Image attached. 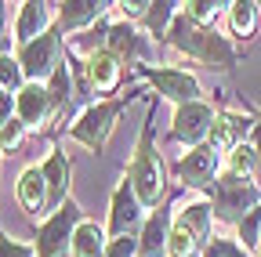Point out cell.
I'll return each instance as SVG.
<instances>
[{"label": "cell", "mask_w": 261, "mask_h": 257, "mask_svg": "<svg viewBox=\"0 0 261 257\" xmlns=\"http://www.w3.org/2000/svg\"><path fill=\"white\" fill-rule=\"evenodd\" d=\"M135 250H138L135 239H130V236H120V239H113V246L106 250V257H135Z\"/></svg>", "instance_id": "f546056e"}, {"label": "cell", "mask_w": 261, "mask_h": 257, "mask_svg": "<svg viewBox=\"0 0 261 257\" xmlns=\"http://www.w3.org/2000/svg\"><path fill=\"white\" fill-rule=\"evenodd\" d=\"M18 203L29 214H40L47 207V181H44L40 167H25L22 170V178H18Z\"/></svg>", "instance_id": "5bb4252c"}, {"label": "cell", "mask_w": 261, "mask_h": 257, "mask_svg": "<svg viewBox=\"0 0 261 257\" xmlns=\"http://www.w3.org/2000/svg\"><path fill=\"white\" fill-rule=\"evenodd\" d=\"M87 69H91V83H94L98 91H113L116 80H120V58H116L113 51H94Z\"/></svg>", "instance_id": "e0dca14e"}, {"label": "cell", "mask_w": 261, "mask_h": 257, "mask_svg": "<svg viewBox=\"0 0 261 257\" xmlns=\"http://www.w3.org/2000/svg\"><path fill=\"white\" fill-rule=\"evenodd\" d=\"M203 257H247L236 243H228V239H214L207 250H203Z\"/></svg>", "instance_id": "83f0119b"}, {"label": "cell", "mask_w": 261, "mask_h": 257, "mask_svg": "<svg viewBox=\"0 0 261 257\" xmlns=\"http://www.w3.org/2000/svg\"><path fill=\"white\" fill-rule=\"evenodd\" d=\"M44 170V181H47V207H65L62 199H65V188H69V163H65V156L62 152H55L47 163L40 167ZM44 207V210H47Z\"/></svg>", "instance_id": "9a60e30c"}, {"label": "cell", "mask_w": 261, "mask_h": 257, "mask_svg": "<svg viewBox=\"0 0 261 257\" xmlns=\"http://www.w3.org/2000/svg\"><path fill=\"white\" fill-rule=\"evenodd\" d=\"M138 196H135V185L123 181L116 188V196H113V217H109V229L116 236H130V229L138 224Z\"/></svg>", "instance_id": "8fae6325"}, {"label": "cell", "mask_w": 261, "mask_h": 257, "mask_svg": "<svg viewBox=\"0 0 261 257\" xmlns=\"http://www.w3.org/2000/svg\"><path fill=\"white\" fill-rule=\"evenodd\" d=\"M11 109H18V102L11 98L8 91H0V127H8V123H11Z\"/></svg>", "instance_id": "1f68e13d"}, {"label": "cell", "mask_w": 261, "mask_h": 257, "mask_svg": "<svg viewBox=\"0 0 261 257\" xmlns=\"http://www.w3.org/2000/svg\"><path fill=\"white\" fill-rule=\"evenodd\" d=\"M65 91H69V69H65V66H58V69H55V76H51V91H47L55 109L65 102Z\"/></svg>", "instance_id": "484cf974"}, {"label": "cell", "mask_w": 261, "mask_h": 257, "mask_svg": "<svg viewBox=\"0 0 261 257\" xmlns=\"http://www.w3.org/2000/svg\"><path fill=\"white\" fill-rule=\"evenodd\" d=\"M257 152H261V127H257Z\"/></svg>", "instance_id": "836d02e7"}, {"label": "cell", "mask_w": 261, "mask_h": 257, "mask_svg": "<svg viewBox=\"0 0 261 257\" xmlns=\"http://www.w3.org/2000/svg\"><path fill=\"white\" fill-rule=\"evenodd\" d=\"M207 229H211V207L207 203H189L178 214L174 229H171V239H167L171 257H196L200 243L207 239Z\"/></svg>", "instance_id": "3957f363"}, {"label": "cell", "mask_w": 261, "mask_h": 257, "mask_svg": "<svg viewBox=\"0 0 261 257\" xmlns=\"http://www.w3.org/2000/svg\"><path fill=\"white\" fill-rule=\"evenodd\" d=\"M254 163H257V149H250V145H240V149H232V159H228V170H232V174H243V178H250V174H254Z\"/></svg>", "instance_id": "603a6c76"}, {"label": "cell", "mask_w": 261, "mask_h": 257, "mask_svg": "<svg viewBox=\"0 0 261 257\" xmlns=\"http://www.w3.org/2000/svg\"><path fill=\"white\" fill-rule=\"evenodd\" d=\"M214 170H218V152H214L211 145L192 149L181 163H178V178H181L185 185H192V188H207L211 181H218Z\"/></svg>", "instance_id": "9c48e42d"}, {"label": "cell", "mask_w": 261, "mask_h": 257, "mask_svg": "<svg viewBox=\"0 0 261 257\" xmlns=\"http://www.w3.org/2000/svg\"><path fill=\"white\" fill-rule=\"evenodd\" d=\"M47 22H51L47 4H22V15H18L15 33H18L22 44H33V40H40L47 33Z\"/></svg>", "instance_id": "2e32d148"}, {"label": "cell", "mask_w": 261, "mask_h": 257, "mask_svg": "<svg viewBox=\"0 0 261 257\" xmlns=\"http://www.w3.org/2000/svg\"><path fill=\"white\" fill-rule=\"evenodd\" d=\"M58 51H62V40H58L55 33H44L40 40L25 44V51H22V73L33 76V80L55 76V69H58Z\"/></svg>", "instance_id": "52a82bcc"}, {"label": "cell", "mask_w": 261, "mask_h": 257, "mask_svg": "<svg viewBox=\"0 0 261 257\" xmlns=\"http://www.w3.org/2000/svg\"><path fill=\"white\" fill-rule=\"evenodd\" d=\"M22 131H25V123H22V120H11L8 127H0V149H4V152L18 149V141H22Z\"/></svg>", "instance_id": "4316f807"}, {"label": "cell", "mask_w": 261, "mask_h": 257, "mask_svg": "<svg viewBox=\"0 0 261 257\" xmlns=\"http://www.w3.org/2000/svg\"><path fill=\"white\" fill-rule=\"evenodd\" d=\"M167 217L163 214H152L149 221H145V232H142V253L145 257H160L163 253V246H167Z\"/></svg>", "instance_id": "ffe728a7"}, {"label": "cell", "mask_w": 261, "mask_h": 257, "mask_svg": "<svg viewBox=\"0 0 261 257\" xmlns=\"http://www.w3.org/2000/svg\"><path fill=\"white\" fill-rule=\"evenodd\" d=\"M214 120H218V116H214V109H211V105H203V102L181 105V109L174 112V138H178V141L196 145L200 138H207V134H211Z\"/></svg>", "instance_id": "ba28073f"}, {"label": "cell", "mask_w": 261, "mask_h": 257, "mask_svg": "<svg viewBox=\"0 0 261 257\" xmlns=\"http://www.w3.org/2000/svg\"><path fill=\"white\" fill-rule=\"evenodd\" d=\"M120 109H123V102H106V105L87 109V112L80 116V123L73 127V138L84 141V145L94 149V152H102V145H106V138H109V131H113V120L120 116Z\"/></svg>", "instance_id": "8992f818"}, {"label": "cell", "mask_w": 261, "mask_h": 257, "mask_svg": "<svg viewBox=\"0 0 261 257\" xmlns=\"http://www.w3.org/2000/svg\"><path fill=\"white\" fill-rule=\"evenodd\" d=\"M152 83L160 87L163 98H171V102H178V105H192L196 94H200V83H196V76L178 73V69H156V73H152Z\"/></svg>", "instance_id": "30bf717a"}, {"label": "cell", "mask_w": 261, "mask_h": 257, "mask_svg": "<svg viewBox=\"0 0 261 257\" xmlns=\"http://www.w3.org/2000/svg\"><path fill=\"white\" fill-rule=\"evenodd\" d=\"M18 116H22V123L25 127H40L47 116H51V94L40 87V83H25L22 91H18Z\"/></svg>", "instance_id": "7c38bea8"}, {"label": "cell", "mask_w": 261, "mask_h": 257, "mask_svg": "<svg viewBox=\"0 0 261 257\" xmlns=\"http://www.w3.org/2000/svg\"><path fill=\"white\" fill-rule=\"evenodd\" d=\"M221 8H228V4H211V0H192V4H185V15L192 18V22H211V18H218V11Z\"/></svg>", "instance_id": "d4e9b609"}, {"label": "cell", "mask_w": 261, "mask_h": 257, "mask_svg": "<svg viewBox=\"0 0 261 257\" xmlns=\"http://www.w3.org/2000/svg\"><path fill=\"white\" fill-rule=\"evenodd\" d=\"M257 196H261V188L243 174L225 170L214 181V210L225 221H236V217H247L250 210H257Z\"/></svg>", "instance_id": "7a4b0ae2"}, {"label": "cell", "mask_w": 261, "mask_h": 257, "mask_svg": "<svg viewBox=\"0 0 261 257\" xmlns=\"http://www.w3.org/2000/svg\"><path fill=\"white\" fill-rule=\"evenodd\" d=\"M76 221H80V210L73 203H65L62 210H55V217L40 229V239H37L40 257H65L69 253V243L76 236Z\"/></svg>", "instance_id": "5b68a950"}, {"label": "cell", "mask_w": 261, "mask_h": 257, "mask_svg": "<svg viewBox=\"0 0 261 257\" xmlns=\"http://www.w3.org/2000/svg\"><path fill=\"white\" fill-rule=\"evenodd\" d=\"M257 224H261V207H257V210H250V214L243 217V224H240V232H243V243H247V246H254V243H257Z\"/></svg>", "instance_id": "f1b7e54d"}, {"label": "cell", "mask_w": 261, "mask_h": 257, "mask_svg": "<svg viewBox=\"0 0 261 257\" xmlns=\"http://www.w3.org/2000/svg\"><path fill=\"white\" fill-rule=\"evenodd\" d=\"M247 131H250V120L225 112V116H218V120H214V127H211V149H214V152L240 149V145H243V138H247Z\"/></svg>", "instance_id": "4fadbf2b"}, {"label": "cell", "mask_w": 261, "mask_h": 257, "mask_svg": "<svg viewBox=\"0 0 261 257\" xmlns=\"http://www.w3.org/2000/svg\"><path fill=\"white\" fill-rule=\"evenodd\" d=\"M106 8L109 4H98V0H73V4H62V22L69 29H76V25H87L94 18H102Z\"/></svg>", "instance_id": "d6986e66"}, {"label": "cell", "mask_w": 261, "mask_h": 257, "mask_svg": "<svg viewBox=\"0 0 261 257\" xmlns=\"http://www.w3.org/2000/svg\"><path fill=\"white\" fill-rule=\"evenodd\" d=\"M130 185H135V196L142 207H156L160 192H163V170H160V159L152 152V134L145 131L135 152V163H130Z\"/></svg>", "instance_id": "277c9868"}, {"label": "cell", "mask_w": 261, "mask_h": 257, "mask_svg": "<svg viewBox=\"0 0 261 257\" xmlns=\"http://www.w3.org/2000/svg\"><path fill=\"white\" fill-rule=\"evenodd\" d=\"M228 18H232V29L240 37L254 33V18H257V4H232L228 8Z\"/></svg>", "instance_id": "7402d4cb"}, {"label": "cell", "mask_w": 261, "mask_h": 257, "mask_svg": "<svg viewBox=\"0 0 261 257\" xmlns=\"http://www.w3.org/2000/svg\"><path fill=\"white\" fill-rule=\"evenodd\" d=\"M0 91H22V66L15 58H4L0 54Z\"/></svg>", "instance_id": "cb8c5ba5"}, {"label": "cell", "mask_w": 261, "mask_h": 257, "mask_svg": "<svg viewBox=\"0 0 261 257\" xmlns=\"http://www.w3.org/2000/svg\"><path fill=\"white\" fill-rule=\"evenodd\" d=\"M167 40L174 47H181L185 54H196V58H203V62H214V66H221V69H228L236 62L232 47H228L218 33L203 29L200 22H192L189 15H174V22L167 29Z\"/></svg>", "instance_id": "6da1fadb"}, {"label": "cell", "mask_w": 261, "mask_h": 257, "mask_svg": "<svg viewBox=\"0 0 261 257\" xmlns=\"http://www.w3.org/2000/svg\"><path fill=\"white\" fill-rule=\"evenodd\" d=\"M167 18H171V4H152V11H149V25L156 29V33L163 29V22H167Z\"/></svg>", "instance_id": "4dcf8cb0"}, {"label": "cell", "mask_w": 261, "mask_h": 257, "mask_svg": "<svg viewBox=\"0 0 261 257\" xmlns=\"http://www.w3.org/2000/svg\"><path fill=\"white\" fill-rule=\"evenodd\" d=\"M73 257H106V243H102V229H98V224H91V221L76 224Z\"/></svg>", "instance_id": "ac0fdd59"}, {"label": "cell", "mask_w": 261, "mask_h": 257, "mask_svg": "<svg viewBox=\"0 0 261 257\" xmlns=\"http://www.w3.org/2000/svg\"><path fill=\"white\" fill-rule=\"evenodd\" d=\"M0 257H33V253H29V246H22V243H11V239H4V243H0Z\"/></svg>", "instance_id": "d6a6232c"}, {"label": "cell", "mask_w": 261, "mask_h": 257, "mask_svg": "<svg viewBox=\"0 0 261 257\" xmlns=\"http://www.w3.org/2000/svg\"><path fill=\"white\" fill-rule=\"evenodd\" d=\"M109 51L116 58H135V54H142V40L130 25H116V29H109Z\"/></svg>", "instance_id": "44dd1931"}]
</instances>
